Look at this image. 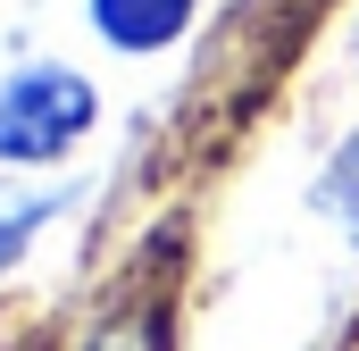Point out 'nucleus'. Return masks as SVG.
Here are the masks:
<instances>
[{
  "label": "nucleus",
  "mask_w": 359,
  "mask_h": 351,
  "mask_svg": "<svg viewBox=\"0 0 359 351\" xmlns=\"http://www.w3.org/2000/svg\"><path fill=\"white\" fill-rule=\"evenodd\" d=\"M318 209L343 226V243H359V134H343V151L318 176Z\"/></svg>",
  "instance_id": "obj_4"
},
{
  "label": "nucleus",
  "mask_w": 359,
  "mask_h": 351,
  "mask_svg": "<svg viewBox=\"0 0 359 351\" xmlns=\"http://www.w3.org/2000/svg\"><path fill=\"white\" fill-rule=\"evenodd\" d=\"M59 209V192H25V184H0V276L25 260V243L42 234V218Z\"/></svg>",
  "instance_id": "obj_3"
},
{
  "label": "nucleus",
  "mask_w": 359,
  "mask_h": 351,
  "mask_svg": "<svg viewBox=\"0 0 359 351\" xmlns=\"http://www.w3.org/2000/svg\"><path fill=\"white\" fill-rule=\"evenodd\" d=\"M84 351H168V310H126V318H109Z\"/></svg>",
  "instance_id": "obj_5"
},
{
  "label": "nucleus",
  "mask_w": 359,
  "mask_h": 351,
  "mask_svg": "<svg viewBox=\"0 0 359 351\" xmlns=\"http://www.w3.org/2000/svg\"><path fill=\"white\" fill-rule=\"evenodd\" d=\"M84 17L117 59H159V51H176L192 34L201 0H84Z\"/></svg>",
  "instance_id": "obj_2"
},
{
  "label": "nucleus",
  "mask_w": 359,
  "mask_h": 351,
  "mask_svg": "<svg viewBox=\"0 0 359 351\" xmlns=\"http://www.w3.org/2000/svg\"><path fill=\"white\" fill-rule=\"evenodd\" d=\"M100 126V84L67 59H25L0 76V168H59Z\"/></svg>",
  "instance_id": "obj_1"
}]
</instances>
